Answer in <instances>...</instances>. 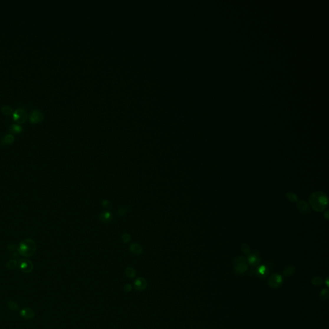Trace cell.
Instances as JSON below:
<instances>
[{"instance_id": "obj_23", "label": "cell", "mask_w": 329, "mask_h": 329, "mask_svg": "<svg viewBox=\"0 0 329 329\" xmlns=\"http://www.w3.org/2000/svg\"><path fill=\"white\" fill-rule=\"evenodd\" d=\"M130 240H131V237L128 233H124L122 235V241L124 243L127 244V243H128L130 241Z\"/></svg>"}, {"instance_id": "obj_19", "label": "cell", "mask_w": 329, "mask_h": 329, "mask_svg": "<svg viewBox=\"0 0 329 329\" xmlns=\"http://www.w3.org/2000/svg\"><path fill=\"white\" fill-rule=\"evenodd\" d=\"M126 273L127 274V276L128 277H130V278H133L135 276V271L133 269V268H131V267L127 268L126 271Z\"/></svg>"}, {"instance_id": "obj_4", "label": "cell", "mask_w": 329, "mask_h": 329, "mask_svg": "<svg viewBox=\"0 0 329 329\" xmlns=\"http://www.w3.org/2000/svg\"><path fill=\"white\" fill-rule=\"evenodd\" d=\"M248 269V266L244 257L238 256L235 260V270L238 273H244Z\"/></svg>"}, {"instance_id": "obj_13", "label": "cell", "mask_w": 329, "mask_h": 329, "mask_svg": "<svg viewBox=\"0 0 329 329\" xmlns=\"http://www.w3.org/2000/svg\"><path fill=\"white\" fill-rule=\"evenodd\" d=\"M10 130L14 134H19L23 131V127L18 124H13L10 127Z\"/></svg>"}, {"instance_id": "obj_11", "label": "cell", "mask_w": 329, "mask_h": 329, "mask_svg": "<svg viewBox=\"0 0 329 329\" xmlns=\"http://www.w3.org/2000/svg\"><path fill=\"white\" fill-rule=\"evenodd\" d=\"M15 140V138H14V135L12 134H8L5 135L4 137L2 138L1 143L4 145H10L12 144V143Z\"/></svg>"}, {"instance_id": "obj_12", "label": "cell", "mask_w": 329, "mask_h": 329, "mask_svg": "<svg viewBox=\"0 0 329 329\" xmlns=\"http://www.w3.org/2000/svg\"><path fill=\"white\" fill-rule=\"evenodd\" d=\"M146 285L147 284H146L145 280L142 278L137 279L135 282L136 287L138 289H139V290H142L143 289H145Z\"/></svg>"}, {"instance_id": "obj_6", "label": "cell", "mask_w": 329, "mask_h": 329, "mask_svg": "<svg viewBox=\"0 0 329 329\" xmlns=\"http://www.w3.org/2000/svg\"><path fill=\"white\" fill-rule=\"evenodd\" d=\"M283 279L281 275L278 274H273L268 279V284L272 288H278L282 285Z\"/></svg>"}, {"instance_id": "obj_22", "label": "cell", "mask_w": 329, "mask_h": 329, "mask_svg": "<svg viewBox=\"0 0 329 329\" xmlns=\"http://www.w3.org/2000/svg\"><path fill=\"white\" fill-rule=\"evenodd\" d=\"M258 273L259 274L262 275V276L266 275L267 274V269L264 266L260 267L258 269Z\"/></svg>"}, {"instance_id": "obj_2", "label": "cell", "mask_w": 329, "mask_h": 329, "mask_svg": "<svg viewBox=\"0 0 329 329\" xmlns=\"http://www.w3.org/2000/svg\"><path fill=\"white\" fill-rule=\"evenodd\" d=\"M18 251L21 255L26 257L32 256L36 250V244L32 239H25L19 243L18 246Z\"/></svg>"}, {"instance_id": "obj_1", "label": "cell", "mask_w": 329, "mask_h": 329, "mask_svg": "<svg viewBox=\"0 0 329 329\" xmlns=\"http://www.w3.org/2000/svg\"><path fill=\"white\" fill-rule=\"evenodd\" d=\"M309 201L312 208L318 212H321L328 205V198L323 192H317L310 194Z\"/></svg>"}, {"instance_id": "obj_18", "label": "cell", "mask_w": 329, "mask_h": 329, "mask_svg": "<svg viewBox=\"0 0 329 329\" xmlns=\"http://www.w3.org/2000/svg\"><path fill=\"white\" fill-rule=\"evenodd\" d=\"M320 298L322 300H327L328 298V296H329L328 291L327 290V289H323V290L321 291V292H320Z\"/></svg>"}, {"instance_id": "obj_14", "label": "cell", "mask_w": 329, "mask_h": 329, "mask_svg": "<svg viewBox=\"0 0 329 329\" xmlns=\"http://www.w3.org/2000/svg\"><path fill=\"white\" fill-rule=\"evenodd\" d=\"M1 110L2 113L4 114H5V115H11V114H12L14 111V109L11 108V107L9 106H3L1 109Z\"/></svg>"}, {"instance_id": "obj_9", "label": "cell", "mask_w": 329, "mask_h": 329, "mask_svg": "<svg viewBox=\"0 0 329 329\" xmlns=\"http://www.w3.org/2000/svg\"><path fill=\"white\" fill-rule=\"evenodd\" d=\"M298 209L303 213H309L310 212V208L306 202L303 201H300L297 204Z\"/></svg>"}, {"instance_id": "obj_20", "label": "cell", "mask_w": 329, "mask_h": 329, "mask_svg": "<svg viewBox=\"0 0 329 329\" xmlns=\"http://www.w3.org/2000/svg\"><path fill=\"white\" fill-rule=\"evenodd\" d=\"M287 199L289 200H290L291 201H296V200H297V196L296 195H295L294 193H292V192H289L287 194Z\"/></svg>"}, {"instance_id": "obj_3", "label": "cell", "mask_w": 329, "mask_h": 329, "mask_svg": "<svg viewBox=\"0 0 329 329\" xmlns=\"http://www.w3.org/2000/svg\"><path fill=\"white\" fill-rule=\"evenodd\" d=\"M14 120L17 124H23L27 120L28 115L27 111L23 108H17L14 111L13 114Z\"/></svg>"}, {"instance_id": "obj_15", "label": "cell", "mask_w": 329, "mask_h": 329, "mask_svg": "<svg viewBox=\"0 0 329 329\" xmlns=\"http://www.w3.org/2000/svg\"><path fill=\"white\" fill-rule=\"evenodd\" d=\"M295 272V266H288L284 271V275L285 277H290L292 274H294Z\"/></svg>"}, {"instance_id": "obj_25", "label": "cell", "mask_w": 329, "mask_h": 329, "mask_svg": "<svg viewBox=\"0 0 329 329\" xmlns=\"http://www.w3.org/2000/svg\"><path fill=\"white\" fill-rule=\"evenodd\" d=\"M241 249L243 251V252H244L246 254H249V252H250V249L249 248V247L248 246V245H246V244H242V246H241Z\"/></svg>"}, {"instance_id": "obj_24", "label": "cell", "mask_w": 329, "mask_h": 329, "mask_svg": "<svg viewBox=\"0 0 329 329\" xmlns=\"http://www.w3.org/2000/svg\"><path fill=\"white\" fill-rule=\"evenodd\" d=\"M127 212V210L126 208H120L118 211V215L119 216H123L124 215H126Z\"/></svg>"}, {"instance_id": "obj_17", "label": "cell", "mask_w": 329, "mask_h": 329, "mask_svg": "<svg viewBox=\"0 0 329 329\" xmlns=\"http://www.w3.org/2000/svg\"><path fill=\"white\" fill-rule=\"evenodd\" d=\"M323 280L321 277H314L312 280V284L315 286H320L323 284Z\"/></svg>"}, {"instance_id": "obj_21", "label": "cell", "mask_w": 329, "mask_h": 329, "mask_svg": "<svg viewBox=\"0 0 329 329\" xmlns=\"http://www.w3.org/2000/svg\"><path fill=\"white\" fill-rule=\"evenodd\" d=\"M102 205L103 207H104L106 209H111V204L108 200H103L102 202Z\"/></svg>"}, {"instance_id": "obj_16", "label": "cell", "mask_w": 329, "mask_h": 329, "mask_svg": "<svg viewBox=\"0 0 329 329\" xmlns=\"http://www.w3.org/2000/svg\"><path fill=\"white\" fill-rule=\"evenodd\" d=\"M248 262L250 264H251V265H256V264H258L259 262H260V260L258 257L254 255L249 256L248 257Z\"/></svg>"}, {"instance_id": "obj_7", "label": "cell", "mask_w": 329, "mask_h": 329, "mask_svg": "<svg viewBox=\"0 0 329 329\" xmlns=\"http://www.w3.org/2000/svg\"><path fill=\"white\" fill-rule=\"evenodd\" d=\"M20 269L24 272H30L32 269V264L30 261L26 259H21L19 264Z\"/></svg>"}, {"instance_id": "obj_5", "label": "cell", "mask_w": 329, "mask_h": 329, "mask_svg": "<svg viewBox=\"0 0 329 329\" xmlns=\"http://www.w3.org/2000/svg\"><path fill=\"white\" fill-rule=\"evenodd\" d=\"M45 119V115L39 109H34L29 116L30 122L37 124L42 121Z\"/></svg>"}, {"instance_id": "obj_10", "label": "cell", "mask_w": 329, "mask_h": 329, "mask_svg": "<svg viewBox=\"0 0 329 329\" xmlns=\"http://www.w3.org/2000/svg\"><path fill=\"white\" fill-rule=\"evenodd\" d=\"M129 250L131 253L135 255H139L143 251L142 247L138 243H133L129 246Z\"/></svg>"}, {"instance_id": "obj_8", "label": "cell", "mask_w": 329, "mask_h": 329, "mask_svg": "<svg viewBox=\"0 0 329 329\" xmlns=\"http://www.w3.org/2000/svg\"><path fill=\"white\" fill-rule=\"evenodd\" d=\"M99 218H100V220L102 221L103 223H109V222H111L113 220V216L111 212H108V211H105V212H103L100 214Z\"/></svg>"}]
</instances>
